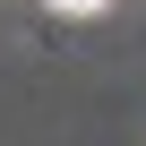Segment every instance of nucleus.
<instances>
[{
  "label": "nucleus",
  "instance_id": "f257e3e1",
  "mask_svg": "<svg viewBox=\"0 0 146 146\" xmlns=\"http://www.w3.org/2000/svg\"><path fill=\"white\" fill-rule=\"evenodd\" d=\"M112 0H52V17H103Z\"/></svg>",
  "mask_w": 146,
  "mask_h": 146
}]
</instances>
